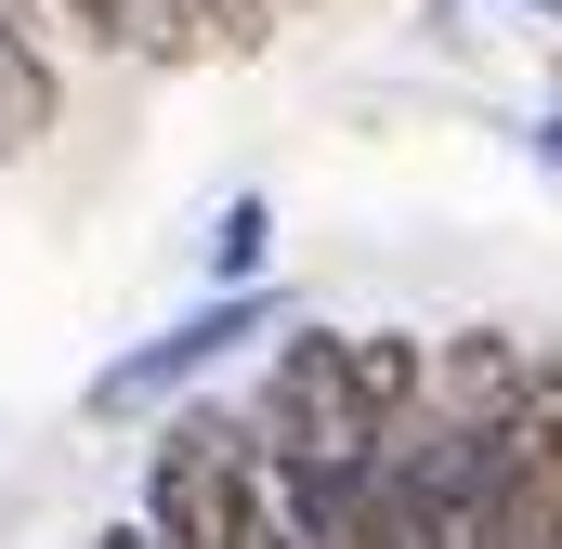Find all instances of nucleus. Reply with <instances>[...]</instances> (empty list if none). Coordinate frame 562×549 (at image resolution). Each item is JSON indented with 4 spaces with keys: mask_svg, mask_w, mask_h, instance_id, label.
Instances as JSON below:
<instances>
[{
    "mask_svg": "<svg viewBox=\"0 0 562 549\" xmlns=\"http://www.w3.org/2000/svg\"><path fill=\"white\" fill-rule=\"evenodd\" d=\"M524 13H537V26H562V0H524Z\"/></svg>",
    "mask_w": 562,
    "mask_h": 549,
    "instance_id": "9",
    "label": "nucleus"
},
{
    "mask_svg": "<svg viewBox=\"0 0 562 549\" xmlns=\"http://www.w3.org/2000/svg\"><path fill=\"white\" fill-rule=\"evenodd\" d=\"M301 327V301L288 288H236V301H196V314H170L157 340H132V354H105L92 380H79V418H157L183 406L210 367H236L249 340H288Z\"/></svg>",
    "mask_w": 562,
    "mask_h": 549,
    "instance_id": "3",
    "label": "nucleus"
},
{
    "mask_svg": "<svg viewBox=\"0 0 562 549\" xmlns=\"http://www.w3.org/2000/svg\"><path fill=\"white\" fill-rule=\"evenodd\" d=\"M132 524L157 549H262V458H249L236 406H170Z\"/></svg>",
    "mask_w": 562,
    "mask_h": 549,
    "instance_id": "1",
    "label": "nucleus"
},
{
    "mask_svg": "<svg viewBox=\"0 0 562 549\" xmlns=\"http://www.w3.org/2000/svg\"><path fill=\"white\" fill-rule=\"evenodd\" d=\"M53 119H66V79H53V53L0 13V170H13V157H40Z\"/></svg>",
    "mask_w": 562,
    "mask_h": 549,
    "instance_id": "5",
    "label": "nucleus"
},
{
    "mask_svg": "<svg viewBox=\"0 0 562 549\" xmlns=\"http://www.w3.org/2000/svg\"><path fill=\"white\" fill-rule=\"evenodd\" d=\"M340 380H353V406H367V432L393 445V432L419 418V380H431V340H406V327H340Z\"/></svg>",
    "mask_w": 562,
    "mask_h": 549,
    "instance_id": "4",
    "label": "nucleus"
},
{
    "mask_svg": "<svg viewBox=\"0 0 562 549\" xmlns=\"http://www.w3.org/2000/svg\"><path fill=\"white\" fill-rule=\"evenodd\" d=\"M524 144H537V170H562V105H537V132H524Z\"/></svg>",
    "mask_w": 562,
    "mask_h": 549,
    "instance_id": "7",
    "label": "nucleus"
},
{
    "mask_svg": "<svg viewBox=\"0 0 562 549\" xmlns=\"http://www.w3.org/2000/svg\"><path fill=\"white\" fill-rule=\"evenodd\" d=\"M236 432H249L262 484H276V471H367L380 432H367V406H353V380H340V327L301 314L276 354H262V393L236 406Z\"/></svg>",
    "mask_w": 562,
    "mask_h": 549,
    "instance_id": "2",
    "label": "nucleus"
},
{
    "mask_svg": "<svg viewBox=\"0 0 562 549\" xmlns=\"http://www.w3.org/2000/svg\"><path fill=\"white\" fill-rule=\"evenodd\" d=\"M92 549H157V537H144V524H105V537H92Z\"/></svg>",
    "mask_w": 562,
    "mask_h": 549,
    "instance_id": "8",
    "label": "nucleus"
},
{
    "mask_svg": "<svg viewBox=\"0 0 562 549\" xmlns=\"http://www.w3.org/2000/svg\"><path fill=\"white\" fill-rule=\"evenodd\" d=\"M196 262H210V301H236V288H276V197L262 183H236L223 210H210V236H196Z\"/></svg>",
    "mask_w": 562,
    "mask_h": 549,
    "instance_id": "6",
    "label": "nucleus"
}]
</instances>
